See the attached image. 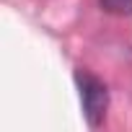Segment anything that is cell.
I'll use <instances>...</instances> for the list:
<instances>
[{
	"label": "cell",
	"instance_id": "obj_1",
	"mask_svg": "<svg viewBox=\"0 0 132 132\" xmlns=\"http://www.w3.org/2000/svg\"><path fill=\"white\" fill-rule=\"evenodd\" d=\"M75 83H78V91H80L86 122L91 127H98L104 122V117H106V109H109V91H106L104 80H98L96 75H91L86 70H78Z\"/></svg>",
	"mask_w": 132,
	"mask_h": 132
},
{
	"label": "cell",
	"instance_id": "obj_2",
	"mask_svg": "<svg viewBox=\"0 0 132 132\" xmlns=\"http://www.w3.org/2000/svg\"><path fill=\"white\" fill-rule=\"evenodd\" d=\"M101 8L114 16H132V0H98Z\"/></svg>",
	"mask_w": 132,
	"mask_h": 132
}]
</instances>
